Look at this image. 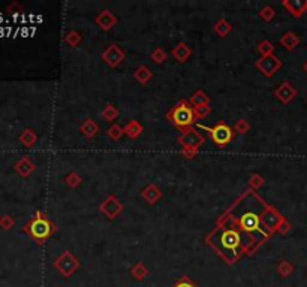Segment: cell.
I'll return each mask as SVG.
<instances>
[{"mask_svg": "<svg viewBox=\"0 0 307 287\" xmlns=\"http://www.w3.org/2000/svg\"><path fill=\"white\" fill-rule=\"evenodd\" d=\"M52 229H54V228H52V225L50 223V220H46L40 213H38L36 217L32 219L30 223H27V226H26V231H27V232L30 234V237L34 238L38 243L45 241V240L51 235Z\"/></svg>", "mask_w": 307, "mask_h": 287, "instance_id": "2", "label": "cell"}, {"mask_svg": "<svg viewBox=\"0 0 307 287\" xmlns=\"http://www.w3.org/2000/svg\"><path fill=\"white\" fill-rule=\"evenodd\" d=\"M303 69H304V72H306V73H307V61H306V63H304V64H303Z\"/></svg>", "mask_w": 307, "mask_h": 287, "instance_id": "41", "label": "cell"}, {"mask_svg": "<svg viewBox=\"0 0 307 287\" xmlns=\"http://www.w3.org/2000/svg\"><path fill=\"white\" fill-rule=\"evenodd\" d=\"M123 135H124V130H123V127L118 126V124H112V126L108 129V136H110L112 141H118Z\"/></svg>", "mask_w": 307, "mask_h": 287, "instance_id": "28", "label": "cell"}, {"mask_svg": "<svg viewBox=\"0 0 307 287\" xmlns=\"http://www.w3.org/2000/svg\"><path fill=\"white\" fill-rule=\"evenodd\" d=\"M282 63L280 60L276 57V55H267V57H262L260 61H256V67L266 75V76H272L278 69H280Z\"/></svg>", "mask_w": 307, "mask_h": 287, "instance_id": "7", "label": "cell"}, {"mask_svg": "<svg viewBox=\"0 0 307 287\" xmlns=\"http://www.w3.org/2000/svg\"><path fill=\"white\" fill-rule=\"evenodd\" d=\"M81 132H82V135H84L86 138H93V136L98 135L99 126H98V123H94L92 118H87V120L81 124Z\"/></svg>", "mask_w": 307, "mask_h": 287, "instance_id": "19", "label": "cell"}, {"mask_svg": "<svg viewBox=\"0 0 307 287\" xmlns=\"http://www.w3.org/2000/svg\"><path fill=\"white\" fill-rule=\"evenodd\" d=\"M64 40H66L69 45H74V46H75V45H78V42L81 40V36H80L76 31H70V33H68V34H66Z\"/></svg>", "mask_w": 307, "mask_h": 287, "instance_id": "35", "label": "cell"}, {"mask_svg": "<svg viewBox=\"0 0 307 287\" xmlns=\"http://www.w3.org/2000/svg\"><path fill=\"white\" fill-rule=\"evenodd\" d=\"M66 183H68L70 187H76V186L81 184V177H80L78 174L72 172V174H69V175L66 177Z\"/></svg>", "mask_w": 307, "mask_h": 287, "instance_id": "34", "label": "cell"}, {"mask_svg": "<svg viewBox=\"0 0 307 287\" xmlns=\"http://www.w3.org/2000/svg\"><path fill=\"white\" fill-rule=\"evenodd\" d=\"M249 123L244 120V118H242V120H238L237 121V124H236V127H234V130L236 132H238V133H246L248 130H249Z\"/></svg>", "mask_w": 307, "mask_h": 287, "instance_id": "36", "label": "cell"}, {"mask_svg": "<svg viewBox=\"0 0 307 287\" xmlns=\"http://www.w3.org/2000/svg\"><path fill=\"white\" fill-rule=\"evenodd\" d=\"M168 118L183 132L188 130V127H190L195 121V114L194 109L184 102L182 100L177 106H174V109L168 114Z\"/></svg>", "mask_w": 307, "mask_h": 287, "instance_id": "1", "label": "cell"}, {"mask_svg": "<svg viewBox=\"0 0 307 287\" xmlns=\"http://www.w3.org/2000/svg\"><path fill=\"white\" fill-rule=\"evenodd\" d=\"M130 274H132V277H134L135 280H144V279L148 276V270L146 268L144 264L138 262V264L130 270Z\"/></svg>", "mask_w": 307, "mask_h": 287, "instance_id": "23", "label": "cell"}, {"mask_svg": "<svg viewBox=\"0 0 307 287\" xmlns=\"http://www.w3.org/2000/svg\"><path fill=\"white\" fill-rule=\"evenodd\" d=\"M276 97L282 102V103H290L291 100H294V97L297 96L296 88L290 84V82H282L280 87L274 91Z\"/></svg>", "mask_w": 307, "mask_h": 287, "instance_id": "11", "label": "cell"}, {"mask_svg": "<svg viewBox=\"0 0 307 287\" xmlns=\"http://www.w3.org/2000/svg\"><path fill=\"white\" fill-rule=\"evenodd\" d=\"M102 58L105 63H108L111 67L118 66L123 60H124V52L117 46V45H110L104 52H102Z\"/></svg>", "mask_w": 307, "mask_h": 287, "instance_id": "8", "label": "cell"}, {"mask_svg": "<svg viewBox=\"0 0 307 287\" xmlns=\"http://www.w3.org/2000/svg\"><path fill=\"white\" fill-rule=\"evenodd\" d=\"M282 220H284L282 216H280L278 211H274V210H268V211L262 216V223H264L270 231L278 229V226L280 225Z\"/></svg>", "mask_w": 307, "mask_h": 287, "instance_id": "13", "label": "cell"}, {"mask_svg": "<svg viewBox=\"0 0 307 287\" xmlns=\"http://www.w3.org/2000/svg\"><path fill=\"white\" fill-rule=\"evenodd\" d=\"M290 229H291V225H290L286 220H282L280 225L278 226V231H279L280 234H286V232H290Z\"/></svg>", "mask_w": 307, "mask_h": 287, "instance_id": "39", "label": "cell"}, {"mask_svg": "<svg viewBox=\"0 0 307 287\" xmlns=\"http://www.w3.org/2000/svg\"><path fill=\"white\" fill-rule=\"evenodd\" d=\"M14 223H15V222H14V219H12L9 214H4V216L0 217V228H2V229H6V231H8V229H10V228L14 226Z\"/></svg>", "mask_w": 307, "mask_h": 287, "instance_id": "31", "label": "cell"}, {"mask_svg": "<svg viewBox=\"0 0 307 287\" xmlns=\"http://www.w3.org/2000/svg\"><path fill=\"white\" fill-rule=\"evenodd\" d=\"M192 54V49L184 43V42H182V43H178L174 49H172V55L178 60V61H186L188 58H189V55Z\"/></svg>", "mask_w": 307, "mask_h": 287, "instance_id": "18", "label": "cell"}, {"mask_svg": "<svg viewBox=\"0 0 307 287\" xmlns=\"http://www.w3.org/2000/svg\"><path fill=\"white\" fill-rule=\"evenodd\" d=\"M278 273H279V276L280 277H284V279H286V277H290V276H292V273H294V267H292V264L291 262H288V261H282L279 265H278Z\"/></svg>", "mask_w": 307, "mask_h": 287, "instance_id": "25", "label": "cell"}, {"mask_svg": "<svg viewBox=\"0 0 307 287\" xmlns=\"http://www.w3.org/2000/svg\"><path fill=\"white\" fill-rule=\"evenodd\" d=\"M273 49H274V46H273V43L268 42V40H262V42L258 45V51H260L264 57L272 55V54H273Z\"/></svg>", "mask_w": 307, "mask_h": 287, "instance_id": "29", "label": "cell"}, {"mask_svg": "<svg viewBox=\"0 0 307 287\" xmlns=\"http://www.w3.org/2000/svg\"><path fill=\"white\" fill-rule=\"evenodd\" d=\"M280 43L286 48V49H290V51H292L298 43H300V37L294 33V31H286L284 36H282V39H280Z\"/></svg>", "mask_w": 307, "mask_h": 287, "instance_id": "17", "label": "cell"}, {"mask_svg": "<svg viewBox=\"0 0 307 287\" xmlns=\"http://www.w3.org/2000/svg\"><path fill=\"white\" fill-rule=\"evenodd\" d=\"M123 130H124V135H128L130 139H136L142 133V126L136 120H132L123 127Z\"/></svg>", "mask_w": 307, "mask_h": 287, "instance_id": "20", "label": "cell"}, {"mask_svg": "<svg viewBox=\"0 0 307 287\" xmlns=\"http://www.w3.org/2000/svg\"><path fill=\"white\" fill-rule=\"evenodd\" d=\"M15 171L21 175V177H28L33 171H34V165L32 163V160L28 157H22L15 163Z\"/></svg>", "mask_w": 307, "mask_h": 287, "instance_id": "14", "label": "cell"}, {"mask_svg": "<svg viewBox=\"0 0 307 287\" xmlns=\"http://www.w3.org/2000/svg\"><path fill=\"white\" fill-rule=\"evenodd\" d=\"M20 141H21V144L24 147H33L36 144V141H38V136H36V133L32 129H26L20 135Z\"/></svg>", "mask_w": 307, "mask_h": 287, "instance_id": "21", "label": "cell"}, {"mask_svg": "<svg viewBox=\"0 0 307 287\" xmlns=\"http://www.w3.org/2000/svg\"><path fill=\"white\" fill-rule=\"evenodd\" d=\"M152 60H153L154 63L160 64V63H164V61L166 60V52H165L162 48H156V49L152 52Z\"/></svg>", "mask_w": 307, "mask_h": 287, "instance_id": "30", "label": "cell"}, {"mask_svg": "<svg viewBox=\"0 0 307 287\" xmlns=\"http://www.w3.org/2000/svg\"><path fill=\"white\" fill-rule=\"evenodd\" d=\"M194 114H195V120H201L206 118L210 114V108L208 106H201V108H194Z\"/></svg>", "mask_w": 307, "mask_h": 287, "instance_id": "33", "label": "cell"}, {"mask_svg": "<svg viewBox=\"0 0 307 287\" xmlns=\"http://www.w3.org/2000/svg\"><path fill=\"white\" fill-rule=\"evenodd\" d=\"M240 226L246 232H262L261 229V220L254 213H246L240 219Z\"/></svg>", "mask_w": 307, "mask_h": 287, "instance_id": "9", "label": "cell"}, {"mask_svg": "<svg viewBox=\"0 0 307 287\" xmlns=\"http://www.w3.org/2000/svg\"><path fill=\"white\" fill-rule=\"evenodd\" d=\"M102 117H104L106 121H114V120L118 117V111H117V108H114V105L108 103V105L104 108V111H102Z\"/></svg>", "mask_w": 307, "mask_h": 287, "instance_id": "27", "label": "cell"}, {"mask_svg": "<svg viewBox=\"0 0 307 287\" xmlns=\"http://www.w3.org/2000/svg\"><path fill=\"white\" fill-rule=\"evenodd\" d=\"M261 18L262 19H266V21H270L272 18H274V15H276V12H274V9L270 6V4H267L262 10H261Z\"/></svg>", "mask_w": 307, "mask_h": 287, "instance_id": "32", "label": "cell"}, {"mask_svg": "<svg viewBox=\"0 0 307 287\" xmlns=\"http://www.w3.org/2000/svg\"><path fill=\"white\" fill-rule=\"evenodd\" d=\"M160 196H162V192H160L159 187L154 186V184H150V186L142 192V198H144L150 205H153L154 202H158V201L160 199Z\"/></svg>", "mask_w": 307, "mask_h": 287, "instance_id": "16", "label": "cell"}, {"mask_svg": "<svg viewBox=\"0 0 307 287\" xmlns=\"http://www.w3.org/2000/svg\"><path fill=\"white\" fill-rule=\"evenodd\" d=\"M123 210V205L120 204V201H117L114 196H110L102 205H100V211L108 217V219H116Z\"/></svg>", "mask_w": 307, "mask_h": 287, "instance_id": "10", "label": "cell"}, {"mask_svg": "<svg viewBox=\"0 0 307 287\" xmlns=\"http://www.w3.org/2000/svg\"><path fill=\"white\" fill-rule=\"evenodd\" d=\"M153 76V73H152V70L147 67V66H140L138 69H136V72H135V78L141 82V84H146L150 78Z\"/></svg>", "mask_w": 307, "mask_h": 287, "instance_id": "24", "label": "cell"}, {"mask_svg": "<svg viewBox=\"0 0 307 287\" xmlns=\"http://www.w3.org/2000/svg\"><path fill=\"white\" fill-rule=\"evenodd\" d=\"M284 6L294 15L302 16L307 10V0H285Z\"/></svg>", "mask_w": 307, "mask_h": 287, "instance_id": "12", "label": "cell"}, {"mask_svg": "<svg viewBox=\"0 0 307 287\" xmlns=\"http://www.w3.org/2000/svg\"><path fill=\"white\" fill-rule=\"evenodd\" d=\"M202 127V126H201ZM204 130H207L212 136V139L214 141V144H218L219 147H224L226 144L231 142L232 136H234V130L228 126V124H218L216 127H202Z\"/></svg>", "mask_w": 307, "mask_h": 287, "instance_id": "5", "label": "cell"}, {"mask_svg": "<svg viewBox=\"0 0 307 287\" xmlns=\"http://www.w3.org/2000/svg\"><path fill=\"white\" fill-rule=\"evenodd\" d=\"M174 287H196L188 277H182V280L176 285Z\"/></svg>", "mask_w": 307, "mask_h": 287, "instance_id": "40", "label": "cell"}, {"mask_svg": "<svg viewBox=\"0 0 307 287\" xmlns=\"http://www.w3.org/2000/svg\"><path fill=\"white\" fill-rule=\"evenodd\" d=\"M96 22L99 24V27L102 30H110L114 24H116V16L110 12V10H104L98 18Z\"/></svg>", "mask_w": 307, "mask_h": 287, "instance_id": "15", "label": "cell"}, {"mask_svg": "<svg viewBox=\"0 0 307 287\" xmlns=\"http://www.w3.org/2000/svg\"><path fill=\"white\" fill-rule=\"evenodd\" d=\"M214 31L220 36V37H226L231 33V24L226 19H220L216 25H214Z\"/></svg>", "mask_w": 307, "mask_h": 287, "instance_id": "26", "label": "cell"}, {"mask_svg": "<svg viewBox=\"0 0 307 287\" xmlns=\"http://www.w3.org/2000/svg\"><path fill=\"white\" fill-rule=\"evenodd\" d=\"M8 12H10V13H20V12H22V7H21L20 3L12 1V3L8 6Z\"/></svg>", "mask_w": 307, "mask_h": 287, "instance_id": "38", "label": "cell"}, {"mask_svg": "<svg viewBox=\"0 0 307 287\" xmlns=\"http://www.w3.org/2000/svg\"><path fill=\"white\" fill-rule=\"evenodd\" d=\"M178 142L183 145V148H189L196 151L202 144H204V138L194 129H188L183 132V135L178 138Z\"/></svg>", "mask_w": 307, "mask_h": 287, "instance_id": "6", "label": "cell"}, {"mask_svg": "<svg viewBox=\"0 0 307 287\" xmlns=\"http://www.w3.org/2000/svg\"><path fill=\"white\" fill-rule=\"evenodd\" d=\"M264 184V178L261 177V175H258V174H255L250 180H249V186L252 187V189H258V187H261Z\"/></svg>", "mask_w": 307, "mask_h": 287, "instance_id": "37", "label": "cell"}, {"mask_svg": "<svg viewBox=\"0 0 307 287\" xmlns=\"http://www.w3.org/2000/svg\"><path fill=\"white\" fill-rule=\"evenodd\" d=\"M52 265H54V268H56L63 277H69V276H72V274L78 270L80 262H78V259H76L74 255H70V252H64Z\"/></svg>", "mask_w": 307, "mask_h": 287, "instance_id": "4", "label": "cell"}, {"mask_svg": "<svg viewBox=\"0 0 307 287\" xmlns=\"http://www.w3.org/2000/svg\"><path fill=\"white\" fill-rule=\"evenodd\" d=\"M190 102H192V105H194L195 108L208 106V96H207L202 90H198V91L192 96Z\"/></svg>", "mask_w": 307, "mask_h": 287, "instance_id": "22", "label": "cell"}, {"mask_svg": "<svg viewBox=\"0 0 307 287\" xmlns=\"http://www.w3.org/2000/svg\"><path fill=\"white\" fill-rule=\"evenodd\" d=\"M220 244H222V249L224 250H228V253H226V259L230 261V262H232L236 258H237V249H238V246H240V235H238V232H236V231H224L222 232V235H220Z\"/></svg>", "mask_w": 307, "mask_h": 287, "instance_id": "3", "label": "cell"}]
</instances>
